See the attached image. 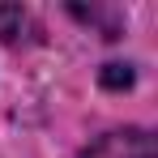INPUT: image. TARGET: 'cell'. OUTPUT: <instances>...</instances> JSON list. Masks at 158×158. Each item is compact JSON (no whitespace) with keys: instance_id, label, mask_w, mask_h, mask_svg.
Listing matches in <instances>:
<instances>
[{"instance_id":"obj_1","label":"cell","mask_w":158,"mask_h":158,"mask_svg":"<svg viewBox=\"0 0 158 158\" xmlns=\"http://www.w3.org/2000/svg\"><path fill=\"white\" fill-rule=\"evenodd\" d=\"M81 158H158L150 128H111L98 141H90Z\"/></svg>"}]
</instances>
